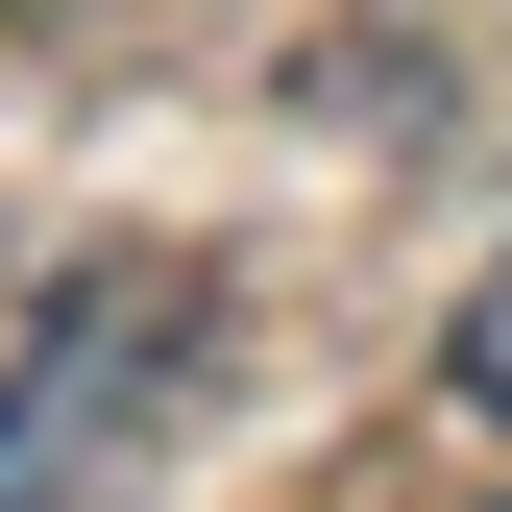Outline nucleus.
Returning <instances> with one entry per match:
<instances>
[{
    "instance_id": "f257e3e1",
    "label": "nucleus",
    "mask_w": 512,
    "mask_h": 512,
    "mask_svg": "<svg viewBox=\"0 0 512 512\" xmlns=\"http://www.w3.org/2000/svg\"><path fill=\"white\" fill-rule=\"evenodd\" d=\"M196 342H220V293L171 269V244H74L49 317L0 342V512H98V488H147Z\"/></svg>"
},
{
    "instance_id": "f03ea898",
    "label": "nucleus",
    "mask_w": 512,
    "mask_h": 512,
    "mask_svg": "<svg viewBox=\"0 0 512 512\" xmlns=\"http://www.w3.org/2000/svg\"><path fill=\"white\" fill-rule=\"evenodd\" d=\"M439 391H464V415H488V439H512V269H488V293H464V317H439Z\"/></svg>"
}]
</instances>
